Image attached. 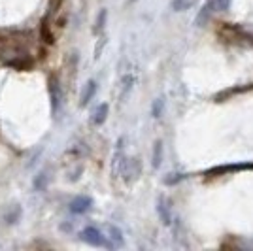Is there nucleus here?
<instances>
[{"label":"nucleus","instance_id":"3","mask_svg":"<svg viewBox=\"0 0 253 251\" xmlns=\"http://www.w3.org/2000/svg\"><path fill=\"white\" fill-rule=\"evenodd\" d=\"M123 144H125V138H119L116 151H114V159H112V176L114 178H117L121 174V167H123V163H125L126 159L125 151H123Z\"/></svg>","mask_w":253,"mask_h":251},{"label":"nucleus","instance_id":"16","mask_svg":"<svg viewBox=\"0 0 253 251\" xmlns=\"http://www.w3.org/2000/svg\"><path fill=\"white\" fill-rule=\"evenodd\" d=\"M45 183H47V174H45V172L38 174V176L34 178V189H36V191H43V189H45Z\"/></svg>","mask_w":253,"mask_h":251},{"label":"nucleus","instance_id":"4","mask_svg":"<svg viewBox=\"0 0 253 251\" xmlns=\"http://www.w3.org/2000/svg\"><path fill=\"white\" fill-rule=\"evenodd\" d=\"M91 206H93V199L87 197V195H80V197H76V199L70 202V211L76 213V215H82L85 211H89Z\"/></svg>","mask_w":253,"mask_h":251},{"label":"nucleus","instance_id":"18","mask_svg":"<svg viewBox=\"0 0 253 251\" xmlns=\"http://www.w3.org/2000/svg\"><path fill=\"white\" fill-rule=\"evenodd\" d=\"M19 215H21V209L15 208V211H11V213H8V215H6V221H8V223H15Z\"/></svg>","mask_w":253,"mask_h":251},{"label":"nucleus","instance_id":"7","mask_svg":"<svg viewBox=\"0 0 253 251\" xmlns=\"http://www.w3.org/2000/svg\"><path fill=\"white\" fill-rule=\"evenodd\" d=\"M49 93H51V110L53 114H57L59 112V104H61V89H59V84H57L55 78L49 82Z\"/></svg>","mask_w":253,"mask_h":251},{"label":"nucleus","instance_id":"1","mask_svg":"<svg viewBox=\"0 0 253 251\" xmlns=\"http://www.w3.org/2000/svg\"><path fill=\"white\" fill-rule=\"evenodd\" d=\"M80 238L84 242H87L89 246H95V248H114L112 242H108V238L104 236V232L96 227H85L80 232Z\"/></svg>","mask_w":253,"mask_h":251},{"label":"nucleus","instance_id":"10","mask_svg":"<svg viewBox=\"0 0 253 251\" xmlns=\"http://www.w3.org/2000/svg\"><path fill=\"white\" fill-rule=\"evenodd\" d=\"M199 0H172V10L174 11H187L191 10L193 6H197Z\"/></svg>","mask_w":253,"mask_h":251},{"label":"nucleus","instance_id":"13","mask_svg":"<svg viewBox=\"0 0 253 251\" xmlns=\"http://www.w3.org/2000/svg\"><path fill=\"white\" fill-rule=\"evenodd\" d=\"M106 17H108V10H106V8H102V10L98 11V17H96V21H95V29H93V32H95V34H100V32L104 31Z\"/></svg>","mask_w":253,"mask_h":251},{"label":"nucleus","instance_id":"11","mask_svg":"<svg viewBox=\"0 0 253 251\" xmlns=\"http://www.w3.org/2000/svg\"><path fill=\"white\" fill-rule=\"evenodd\" d=\"M161 163H163V142H161V140H157V142H155V146H153V159H151V167L159 168V167H161Z\"/></svg>","mask_w":253,"mask_h":251},{"label":"nucleus","instance_id":"17","mask_svg":"<svg viewBox=\"0 0 253 251\" xmlns=\"http://www.w3.org/2000/svg\"><path fill=\"white\" fill-rule=\"evenodd\" d=\"M104 47H106V36H100V38H98V43L95 45V61H98V59L102 57Z\"/></svg>","mask_w":253,"mask_h":251},{"label":"nucleus","instance_id":"2","mask_svg":"<svg viewBox=\"0 0 253 251\" xmlns=\"http://www.w3.org/2000/svg\"><path fill=\"white\" fill-rule=\"evenodd\" d=\"M142 174V167H140V161L138 159H125V163H123V167H121V174L119 176H123L126 183H130V181H134Z\"/></svg>","mask_w":253,"mask_h":251},{"label":"nucleus","instance_id":"12","mask_svg":"<svg viewBox=\"0 0 253 251\" xmlns=\"http://www.w3.org/2000/svg\"><path fill=\"white\" fill-rule=\"evenodd\" d=\"M232 0H206V4L211 8V11H227L231 8Z\"/></svg>","mask_w":253,"mask_h":251},{"label":"nucleus","instance_id":"15","mask_svg":"<svg viewBox=\"0 0 253 251\" xmlns=\"http://www.w3.org/2000/svg\"><path fill=\"white\" fill-rule=\"evenodd\" d=\"M132 84H134V76L128 72L125 78H123V91H121V96H125V94L132 89Z\"/></svg>","mask_w":253,"mask_h":251},{"label":"nucleus","instance_id":"14","mask_svg":"<svg viewBox=\"0 0 253 251\" xmlns=\"http://www.w3.org/2000/svg\"><path fill=\"white\" fill-rule=\"evenodd\" d=\"M163 112H165V98H163V96H159V98L153 100V106H151V115H153L155 119H159V117L163 115Z\"/></svg>","mask_w":253,"mask_h":251},{"label":"nucleus","instance_id":"9","mask_svg":"<svg viewBox=\"0 0 253 251\" xmlns=\"http://www.w3.org/2000/svg\"><path fill=\"white\" fill-rule=\"evenodd\" d=\"M108 232H110V242H112L114 246L121 248V246L125 244V240H123V232H121L119 227H116V225H108Z\"/></svg>","mask_w":253,"mask_h":251},{"label":"nucleus","instance_id":"19","mask_svg":"<svg viewBox=\"0 0 253 251\" xmlns=\"http://www.w3.org/2000/svg\"><path fill=\"white\" fill-rule=\"evenodd\" d=\"M183 178H185L183 174H174V178H165V183H167V185H174V183L181 181Z\"/></svg>","mask_w":253,"mask_h":251},{"label":"nucleus","instance_id":"8","mask_svg":"<svg viewBox=\"0 0 253 251\" xmlns=\"http://www.w3.org/2000/svg\"><path fill=\"white\" fill-rule=\"evenodd\" d=\"M95 93H96V82H95V80H89V82H87V85H85V89H84V94H82V102H80V104H82V108H85V106L93 100Z\"/></svg>","mask_w":253,"mask_h":251},{"label":"nucleus","instance_id":"20","mask_svg":"<svg viewBox=\"0 0 253 251\" xmlns=\"http://www.w3.org/2000/svg\"><path fill=\"white\" fill-rule=\"evenodd\" d=\"M128 2H134V0H128Z\"/></svg>","mask_w":253,"mask_h":251},{"label":"nucleus","instance_id":"6","mask_svg":"<svg viewBox=\"0 0 253 251\" xmlns=\"http://www.w3.org/2000/svg\"><path fill=\"white\" fill-rule=\"evenodd\" d=\"M108 110H110V106L106 104V102H102V104L96 106L95 112H93V115H91V123H93V125H96V126L102 125L106 119H108Z\"/></svg>","mask_w":253,"mask_h":251},{"label":"nucleus","instance_id":"5","mask_svg":"<svg viewBox=\"0 0 253 251\" xmlns=\"http://www.w3.org/2000/svg\"><path fill=\"white\" fill-rule=\"evenodd\" d=\"M157 213L159 217H161V221H163V225H167V227L172 225V208H170V202L167 197H159Z\"/></svg>","mask_w":253,"mask_h":251}]
</instances>
